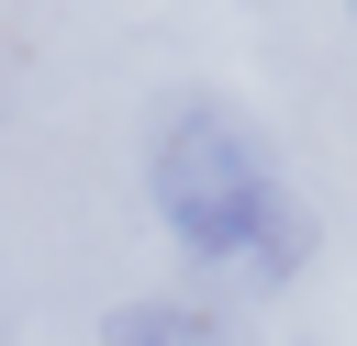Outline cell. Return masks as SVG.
<instances>
[{
  "instance_id": "obj_1",
  "label": "cell",
  "mask_w": 357,
  "mask_h": 346,
  "mask_svg": "<svg viewBox=\"0 0 357 346\" xmlns=\"http://www.w3.org/2000/svg\"><path fill=\"white\" fill-rule=\"evenodd\" d=\"M145 201H156V223L178 234V257L234 268V279H257V290H279V279L312 268V201L290 190L279 145H268L234 100H212V89H178V100L145 123Z\"/></svg>"
},
{
  "instance_id": "obj_2",
  "label": "cell",
  "mask_w": 357,
  "mask_h": 346,
  "mask_svg": "<svg viewBox=\"0 0 357 346\" xmlns=\"http://www.w3.org/2000/svg\"><path fill=\"white\" fill-rule=\"evenodd\" d=\"M100 346H245V324L201 290H145V301H112Z\"/></svg>"
}]
</instances>
